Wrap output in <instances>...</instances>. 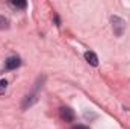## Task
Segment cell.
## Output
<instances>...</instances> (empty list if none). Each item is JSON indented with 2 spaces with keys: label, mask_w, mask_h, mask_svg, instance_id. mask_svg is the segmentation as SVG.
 Segmentation results:
<instances>
[{
  "label": "cell",
  "mask_w": 130,
  "mask_h": 129,
  "mask_svg": "<svg viewBox=\"0 0 130 129\" xmlns=\"http://www.w3.org/2000/svg\"><path fill=\"white\" fill-rule=\"evenodd\" d=\"M8 28H9V20H8L6 17L0 15V31H3V29H8Z\"/></svg>",
  "instance_id": "cell-6"
},
{
  "label": "cell",
  "mask_w": 130,
  "mask_h": 129,
  "mask_svg": "<svg viewBox=\"0 0 130 129\" xmlns=\"http://www.w3.org/2000/svg\"><path fill=\"white\" fill-rule=\"evenodd\" d=\"M36 102V97L33 96V94H29V96L24 97V102H23V109H26L27 106H30V105H33Z\"/></svg>",
  "instance_id": "cell-5"
},
{
  "label": "cell",
  "mask_w": 130,
  "mask_h": 129,
  "mask_svg": "<svg viewBox=\"0 0 130 129\" xmlns=\"http://www.w3.org/2000/svg\"><path fill=\"white\" fill-rule=\"evenodd\" d=\"M59 117H61L64 122H73V120L76 119V114H74V111H73L71 108H68V106H61V108H59Z\"/></svg>",
  "instance_id": "cell-2"
},
{
  "label": "cell",
  "mask_w": 130,
  "mask_h": 129,
  "mask_svg": "<svg viewBox=\"0 0 130 129\" xmlns=\"http://www.w3.org/2000/svg\"><path fill=\"white\" fill-rule=\"evenodd\" d=\"M6 87H8V81H0V94L6 91Z\"/></svg>",
  "instance_id": "cell-8"
},
{
  "label": "cell",
  "mask_w": 130,
  "mask_h": 129,
  "mask_svg": "<svg viewBox=\"0 0 130 129\" xmlns=\"http://www.w3.org/2000/svg\"><path fill=\"white\" fill-rule=\"evenodd\" d=\"M20 64H21V59L18 56H9L5 61V68L6 70H15L17 67H20Z\"/></svg>",
  "instance_id": "cell-3"
},
{
  "label": "cell",
  "mask_w": 130,
  "mask_h": 129,
  "mask_svg": "<svg viewBox=\"0 0 130 129\" xmlns=\"http://www.w3.org/2000/svg\"><path fill=\"white\" fill-rule=\"evenodd\" d=\"M11 5H12L14 8H21V9L27 6V3H26V2H11Z\"/></svg>",
  "instance_id": "cell-7"
},
{
  "label": "cell",
  "mask_w": 130,
  "mask_h": 129,
  "mask_svg": "<svg viewBox=\"0 0 130 129\" xmlns=\"http://www.w3.org/2000/svg\"><path fill=\"white\" fill-rule=\"evenodd\" d=\"M85 59L89 62L91 65H94V67H97L98 65V58H97V55L94 53V52H85Z\"/></svg>",
  "instance_id": "cell-4"
},
{
  "label": "cell",
  "mask_w": 130,
  "mask_h": 129,
  "mask_svg": "<svg viewBox=\"0 0 130 129\" xmlns=\"http://www.w3.org/2000/svg\"><path fill=\"white\" fill-rule=\"evenodd\" d=\"M71 129H89L88 126H85V125H77V126H73Z\"/></svg>",
  "instance_id": "cell-9"
},
{
  "label": "cell",
  "mask_w": 130,
  "mask_h": 129,
  "mask_svg": "<svg viewBox=\"0 0 130 129\" xmlns=\"http://www.w3.org/2000/svg\"><path fill=\"white\" fill-rule=\"evenodd\" d=\"M110 20H112V28H113L115 35L121 36L123 32H124V29H126V23H124V20H121L120 17H112Z\"/></svg>",
  "instance_id": "cell-1"
}]
</instances>
